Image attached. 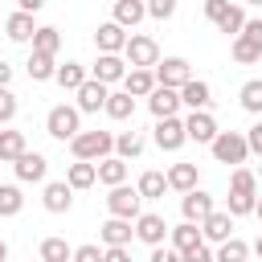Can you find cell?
I'll return each instance as SVG.
<instances>
[{"label": "cell", "mask_w": 262, "mask_h": 262, "mask_svg": "<svg viewBox=\"0 0 262 262\" xmlns=\"http://www.w3.org/2000/svg\"><path fill=\"white\" fill-rule=\"evenodd\" d=\"M70 151H74V160H94L98 164L115 151V135L111 131H78L70 139Z\"/></svg>", "instance_id": "obj_1"}, {"label": "cell", "mask_w": 262, "mask_h": 262, "mask_svg": "<svg viewBox=\"0 0 262 262\" xmlns=\"http://www.w3.org/2000/svg\"><path fill=\"white\" fill-rule=\"evenodd\" d=\"M229 53L237 66H254L262 61V20H246V29L229 41Z\"/></svg>", "instance_id": "obj_2"}, {"label": "cell", "mask_w": 262, "mask_h": 262, "mask_svg": "<svg viewBox=\"0 0 262 262\" xmlns=\"http://www.w3.org/2000/svg\"><path fill=\"white\" fill-rule=\"evenodd\" d=\"M123 57H127V66L135 70H156V61H160V45H156V37H147V33H131L127 37V45H123Z\"/></svg>", "instance_id": "obj_3"}, {"label": "cell", "mask_w": 262, "mask_h": 262, "mask_svg": "<svg viewBox=\"0 0 262 262\" xmlns=\"http://www.w3.org/2000/svg\"><path fill=\"white\" fill-rule=\"evenodd\" d=\"M45 131L53 135V139H61V143H70L78 131H82V111L78 106H53L49 115H45Z\"/></svg>", "instance_id": "obj_4"}, {"label": "cell", "mask_w": 262, "mask_h": 262, "mask_svg": "<svg viewBox=\"0 0 262 262\" xmlns=\"http://www.w3.org/2000/svg\"><path fill=\"white\" fill-rule=\"evenodd\" d=\"M209 151H213V160H217V164H246L250 143H246V135H242V131H217V139L209 143Z\"/></svg>", "instance_id": "obj_5"}, {"label": "cell", "mask_w": 262, "mask_h": 262, "mask_svg": "<svg viewBox=\"0 0 262 262\" xmlns=\"http://www.w3.org/2000/svg\"><path fill=\"white\" fill-rule=\"evenodd\" d=\"M106 209H111V217L135 221V217L143 213V196H139V188H131V184H115V188L106 192Z\"/></svg>", "instance_id": "obj_6"}, {"label": "cell", "mask_w": 262, "mask_h": 262, "mask_svg": "<svg viewBox=\"0 0 262 262\" xmlns=\"http://www.w3.org/2000/svg\"><path fill=\"white\" fill-rule=\"evenodd\" d=\"M184 143H188V131H184V119L180 115L156 119V147L160 151H180Z\"/></svg>", "instance_id": "obj_7"}, {"label": "cell", "mask_w": 262, "mask_h": 262, "mask_svg": "<svg viewBox=\"0 0 262 262\" xmlns=\"http://www.w3.org/2000/svg\"><path fill=\"white\" fill-rule=\"evenodd\" d=\"M233 221H237V217H233L229 209H213V213L201 221V237H205L209 246H221L225 237H233Z\"/></svg>", "instance_id": "obj_8"}, {"label": "cell", "mask_w": 262, "mask_h": 262, "mask_svg": "<svg viewBox=\"0 0 262 262\" xmlns=\"http://www.w3.org/2000/svg\"><path fill=\"white\" fill-rule=\"evenodd\" d=\"M168 229H172V225H168L160 213H139V217H135V237H139L143 246H164V242H168Z\"/></svg>", "instance_id": "obj_9"}, {"label": "cell", "mask_w": 262, "mask_h": 262, "mask_svg": "<svg viewBox=\"0 0 262 262\" xmlns=\"http://www.w3.org/2000/svg\"><path fill=\"white\" fill-rule=\"evenodd\" d=\"M188 78H192V66H188L184 57H164V61H156V82H160V86L180 90Z\"/></svg>", "instance_id": "obj_10"}, {"label": "cell", "mask_w": 262, "mask_h": 262, "mask_svg": "<svg viewBox=\"0 0 262 262\" xmlns=\"http://www.w3.org/2000/svg\"><path fill=\"white\" fill-rule=\"evenodd\" d=\"M74 94H78V111H82V115H94V111H102V106H106L111 86H106V82H98V78H86Z\"/></svg>", "instance_id": "obj_11"}, {"label": "cell", "mask_w": 262, "mask_h": 262, "mask_svg": "<svg viewBox=\"0 0 262 262\" xmlns=\"http://www.w3.org/2000/svg\"><path fill=\"white\" fill-rule=\"evenodd\" d=\"M12 168H16V180H25V184H41L45 172H49V160H45L41 151H20V156L12 160Z\"/></svg>", "instance_id": "obj_12"}, {"label": "cell", "mask_w": 262, "mask_h": 262, "mask_svg": "<svg viewBox=\"0 0 262 262\" xmlns=\"http://www.w3.org/2000/svg\"><path fill=\"white\" fill-rule=\"evenodd\" d=\"M127 57L123 53H98V61H94V74L90 78H98V82H106V86H115V82H123L127 78Z\"/></svg>", "instance_id": "obj_13"}, {"label": "cell", "mask_w": 262, "mask_h": 262, "mask_svg": "<svg viewBox=\"0 0 262 262\" xmlns=\"http://www.w3.org/2000/svg\"><path fill=\"white\" fill-rule=\"evenodd\" d=\"M184 131H188V139H192V143H213L221 127H217V119H213L209 111H188Z\"/></svg>", "instance_id": "obj_14"}, {"label": "cell", "mask_w": 262, "mask_h": 262, "mask_svg": "<svg viewBox=\"0 0 262 262\" xmlns=\"http://www.w3.org/2000/svg\"><path fill=\"white\" fill-rule=\"evenodd\" d=\"M217 205H213V196L205 192V188H192V192H180V213H184V221H205L209 213H213Z\"/></svg>", "instance_id": "obj_15"}, {"label": "cell", "mask_w": 262, "mask_h": 262, "mask_svg": "<svg viewBox=\"0 0 262 262\" xmlns=\"http://www.w3.org/2000/svg\"><path fill=\"white\" fill-rule=\"evenodd\" d=\"M127 37H131V33H127L119 20H106V25L94 29V45H98V53H123Z\"/></svg>", "instance_id": "obj_16"}, {"label": "cell", "mask_w": 262, "mask_h": 262, "mask_svg": "<svg viewBox=\"0 0 262 262\" xmlns=\"http://www.w3.org/2000/svg\"><path fill=\"white\" fill-rule=\"evenodd\" d=\"M41 205H45L49 213H70V209H74V188H70V180H49L45 192H41Z\"/></svg>", "instance_id": "obj_17"}, {"label": "cell", "mask_w": 262, "mask_h": 262, "mask_svg": "<svg viewBox=\"0 0 262 262\" xmlns=\"http://www.w3.org/2000/svg\"><path fill=\"white\" fill-rule=\"evenodd\" d=\"M180 102H184L188 111H209V106H213V86L201 82V78H188V82L180 86Z\"/></svg>", "instance_id": "obj_18"}, {"label": "cell", "mask_w": 262, "mask_h": 262, "mask_svg": "<svg viewBox=\"0 0 262 262\" xmlns=\"http://www.w3.org/2000/svg\"><path fill=\"white\" fill-rule=\"evenodd\" d=\"M184 102H180V90H172V86H156L151 94H147V111L156 115V119H168V115H176Z\"/></svg>", "instance_id": "obj_19"}, {"label": "cell", "mask_w": 262, "mask_h": 262, "mask_svg": "<svg viewBox=\"0 0 262 262\" xmlns=\"http://www.w3.org/2000/svg\"><path fill=\"white\" fill-rule=\"evenodd\" d=\"M41 25H33V12H12L8 20H4V33H8V41H16V45H25V41H33V33H37Z\"/></svg>", "instance_id": "obj_20"}, {"label": "cell", "mask_w": 262, "mask_h": 262, "mask_svg": "<svg viewBox=\"0 0 262 262\" xmlns=\"http://www.w3.org/2000/svg\"><path fill=\"white\" fill-rule=\"evenodd\" d=\"M156 86H160V82H156V70H139V66H135V70H127V78H123V90L135 94V98H147Z\"/></svg>", "instance_id": "obj_21"}, {"label": "cell", "mask_w": 262, "mask_h": 262, "mask_svg": "<svg viewBox=\"0 0 262 262\" xmlns=\"http://www.w3.org/2000/svg\"><path fill=\"white\" fill-rule=\"evenodd\" d=\"M135 221H127V217H111V221H102V246H127L131 237H135V229H131Z\"/></svg>", "instance_id": "obj_22"}, {"label": "cell", "mask_w": 262, "mask_h": 262, "mask_svg": "<svg viewBox=\"0 0 262 262\" xmlns=\"http://www.w3.org/2000/svg\"><path fill=\"white\" fill-rule=\"evenodd\" d=\"M135 188H139V196H143V201H160V196L168 192V172H156V168H147V172L135 180Z\"/></svg>", "instance_id": "obj_23"}, {"label": "cell", "mask_w": 262, "mask_h": 262, "mask_svg": "<svg viewBox=\"0 0 262 262\" xmlns=\"http://www.w3.org/2000/svg\"><path fill=\"white\" fill-rule=\"evenodd\" d=\"M143 16H147V0H115V16L111 20H119L123 29H135Z\"/></svg>", "instance_id": "obj_24"}, {"label": "cell", "mask_w": 262, "mask_h": 262, "mask_svg": "<svg viewBox=\"0 0 262 262\" xmlns=\"http://www.w3.org/2000/svg\"><path fill=\"white\" fill-rule=\"evenodd\" d=\"M102 111H106L115 123H123V119H131V115H135V94H127V90H111Z\"/></svg>", "instance_id": "obj_25"}, {"label": "cell", "mask_w": 262, "mask_h": 262, "mask_svg": "<svg viewBox=\"0 0 262 262\" xmlns=\"http://www.w3.org/2000/svg\"><path fill=\"white\" fill-rule=\"evenodd\" d=\"M98 180H102L106 188L127 184V160H123V156H106V160H98Z\"/></svg>", "instance_id": "obj_26"}, {"label": "cell", "mask_w": 262, "mask_h": 262, "mask_svg": "<svg viewBox=\"0 0 262 262\" xmlns=\"http://www.w3.org/2000/svg\"><path fill=\"white\" fill-rule=\"evenodd\" d=\"M168 242L184 254V250H192V246H196V242H205V237H201V225H196V221H180V225H172V229H168Z\"/></svg>", "instance_id": "obj_27"}, {"label": "cell", "mask_w": 262, "mask_h": 262, "mask_svg": "<svg viewBox=\"0 0 262 262\" xmlns=\"http://www.w3.org/2000/svg\"><path fill=\"white\" fill-rule=\"evenodd\" d=\"M66 180H70V188H90L98 180V164L94 160H78V164H70Z\"/></svg>", "instance_id": "obj_28"}, {"label": "cell", "mask_w": 262, "mask_h": 262, "mask_svg": "<svg viewBox=\"0 0 262 262\" xmlns=\"http://www.w3.org/2000/svg\"><path fill=\"white\" fill-rule=\"evenodd\" d=\"M168 188L192 192V188H196V164H172V168H168Z\"/></svg>", "instance_id": "obj_29"}, {"label": "cell", "mask_w": 262, "mask_h": 262, "mask_svg": "<svg viewBox=\"0 0 262 262\" xmlns=\"http://www.w3.org/2000/svg\"><path fill=\"white\" fill-rule=\"evenodd\" d=\"M53 74H57V61L49 57V53H29V78L33 82H53Z\"/></svg>", "instance_id": "obj_30"}, {"label": "cell", "mask_w": 262, "mask_h": 262, "mask_svg": "<svg viewBox=\"0 0 262 262\" xmlns=\"http://www.w3.org/2000/svg\"><path fill=\"white\" fill-rule=\"evenodd\" d=\"M53 82H57L61 90H78V86L86 82V66H82V61H66V66H57Z\"/></svg>", "instance_id": "obj_31"}, {"label": "cell", "mask_w": 262, "mask_h": 262, "mask_svg": "<svg viewBox=\"0 0 262 262\" xmlns=\"http://www.w3.org/2000/svg\"><path fill=\"white\" fill-rule=\"evenodd\" d=\"M20 151H29L25 131H0V164H12Z\"/></svg>", "instance_id": "obj_32"}, {"label": "cell", "mask_w": 262, "mask_h": 262, "mask_svg": "<svg viewBox=\"0 0 262 262\" xmlns=\"http://www.w3.org/2000/svg\"><path fill=\"white\" fill-rule=\"evenodd\" d=\"M33 49H37V53H49V57H57V49H61V33H57L53 25H41V29L33 33Z\"/></svg>", "instance_id": "obj_33"}, {"label": "cell", "mask_w": 262, "mask_h": 262, "mask_svg": "<svg viewBox=\"0 0 262 262\" xmlns=\"http://www.w3.org/2000/svg\"><path fill=\"white\" fill-rule=\"evenodd\" d=\"M237 102H242V111L262 115V78H250V82L237 90Z\"/></svg>", "instance_id": "obj_34"}, {"label": "cell", "mask_w": 262, "mask_h": 262, "mask_svg": "<svg viewBox=\"0 0 262 262\" xmlns=\"http://www.w3.org/2000/svg\"><path fill=\"white\" fill-rule=\"evenodd\" d=\"M246 20H250V16H246V8H242V4H229V12L217 20V29H221L225 37H237V33L246 29Z\"/></svg>", "instance_id": "obj_35"}, {"label": "cell", "mask_w": 262, "mask_h": 262, "mask_svg": "<svg viewBox=\"0 0 262 262\" xmlns=\"http://www.w3.org/2000/svg\"><path fill=\"white\" fill-rule=\"evenodd\" d=\"M254 205H258V192H237V188H229V196H225V209H229L233 217L254 213Z\"/></svg>", "instance_id": "obj_36"}, {"label": "cell", "mask_w": 262, "mask_h": 262, "mask_svg": "<svg viewBox=\"0 0 262 262\" xmlns=\"http://www.w3.org/2000/svg\"><path fill=\"white\" fill-rule=\"evenodd\" d=\"M74 250L66 246V237H45L41 242V262H70Z\"/></svg>", "instance_id": "obj_37"}, {"label": "cell", "mask_w": 262, "mask_h": 262, "mask_svg": "<svg viewBox=\"0 0 262 262\" xmlns=\"http://www.w3.org/2000/svg\"><path fill=\"white\" fill-rule=\"evenodd\" d=\"M246 258H250V246L242 237H225L217 246V262H246Z\"/></svg>", "instance_id": "obj_38"}, {"label": "cell", "mask_w": 262, "mask_h": 262, "mask_svg": "<svg viewBox=\"0 0 262 262\" xmlns=\"http://www.w3.org/2000/svg\"><path fill=\"white\" fill-rule=\"evenodd\" d=\"M25 209V196L16 184H0V217H16Z\"/></svg>", "instance_id": "obj_39"}, {"label": "cell", "mask_w": 262, "mask_h": 262, "mask_svg": "<svg viewBox=\"0 0 262 262\" xmlns=\"http://www.w3.org/2000/svg\"><path fill=\"white\" fill-rule=\"evenodd\" d=\"M143 151V135H135V131H123V135H115V156H123V160H135Z\"/></svg>", "instance_id": "obj_40"}, {"label": "cell", "mask_w": 262, "mask_h": 262, "mask_svg": "<svg viewBox=\"0 0 262 262\" xmlns=\"http://www.w3.org/2000/svg\"><path fill=\"white\" fill-rule=\"evenodd\" d=\"M229 188H237V192H258V180H254V172L250 168H233V176H229Z\"/></svg>", "instance_id": "obj_41"}, {"label": "cell", "mask_w": 262, "mask_h": 262, "mask_svg": "<svg viewBox=\"0 0 262 262\" xmlns=\"http://www.w3.org/2000/svg\"><path fill=\"white\" fill-rule=\"evenodd\" d=\"M147 16L151 20H172L176 16V0H147Z\"/></svg>", "instance_id": "obj_42"}, {"label": "cell", "mask_w": 262, "mask_h": 262, "mask_svg": "<svg viewBox=\"0 0 262 262\" xmlns=\"http://www.w3.org/2000/svg\"><path fill=\"white\" fill-rule=\"evenodd\" d=\"M12 119H16V94L8 86H0V127L12 123Z\"/></svg>", "instance_id": "obj_43"}, {"label": "cell", "mask_w": 262, "mask_h": 262, "mask_svg": "<svg viewBox=\"0 0 262 262\" xmlns=\"http://www.w3.org/2000/svg\"><path fill=\"white\" fill-rule=\"evenodd\" d=\"M180 258H184V262H217V254L209 250V242H196V246H192V250H184Z\"/></svg>", "instance_id": "obj_44"}, {"label": "cell", "mask_w": 262, "mask_h": 262, "mask_svg": "<svg viewBox=\"0 0 262 262\" xmlns=\"http://www.w3.org/2000/svg\"><path fill=\"white\" fill-rule=\"evenodd\" d=\"M70 262H102V250H98L94 242H86V246H78V250H74V258H70Z\"/></svg>", "instance_id": "obj_45"}, {"label": "cell", "mask_w": 262, "mask_h": 262, "mask_svg": "<svg viewBox=\"0 0 262 262\" xmlns=\"http://www.w3.org/2000/svg\"><path fill=\"white\" fill-rule=\"evenodd\" d=\"M147 262H184L176 246H151V258Z\"/></svg>", "instance_id": "obj_46"}, {"label": "cell", "mask_w": 262, "mask_h": 262, "mask_svg": "<svg viewBox=\"0 0 262 262\" xmlns=\"http://www.w3.org/2000/svg\"><path fill=\"white\" fill-rule=\"evenodd\" d=\"M225 12H229V0H205V16H209L213 25H217Z\"/></svg>", "instance_id": "obj_47"}, {"label": "cell", "mask_w": 262, "mask_h": 262, "mask_svg": "<svg viewBox=\"0 0 262 262\" xmlns=\"http://www.w3.org/2000/svg\"><path fill=\"white\" fill-rule=\"evenodd\" d=\"M246 143H250V151H254V156H262V119L246 131Z\"/></svg>", "instance_id": "obj_48"}, {"label": "cell", "mask_w": 262, "mask_h": 262, "mask_svg": "<svg viewBox=\"0 0 262 262\" xmlns=\"http://www.w3.org/2000/svg\"><path fill=\"white\" fill-rule=\"evenodd\" d=\"M102 262H131V254H127V246H106Z\"/></svg>", "instance_id": "obj_49"}, {"label": "cell", "mask_w": 262, "mask_h": 262, "mask_svg": "<svg viewBox=\"0 0 262 262\" xmlns=\"http://www.w3.org/2000/svg\"><path fill=\"white\" fill-rule=\"evenodd\" d=\"M16 8H20V12H41L45 0H16Z\"/></svg>", "instance_id": "obj_50"}, {"label": "cell", "mask_w": 262, "mask_h": 262, "mask_svg": "<svg viewBox=\"0 0 262 262\" xmlns=\"http://www.w3.org/2000/svg\"><path fill=\"white\" fill-rule=\"evenodd\" d=\"M8 82H12V66H8V61H0V86H8Z\"/></svg>", "instance_id": "obj_51"}, {"label": "cell", "mask_w": 262, "mask_h": 262, "mask_svg": "<svg viewBox=\"0 0 262 262\" xmlns=\"http://www.w3.org/2000/svg\"><path fill=\"white\" fill-rule=\"evenodd\" d=\"M0 262H8V242L0 237Z\"/></svg>", "instance_id": "obj_52"}, {"label": "cell", "mask_w": 262, "mask_h": 262, "mask_svg": "<svg viewBox=\"0 0 262 262\" xmlns=\"http://www.w3.org/2000/svg\"><path fill=\"white\" fill-rule=\"evenodd\" d=\"M254 217H258V221H262V196H258V205H254Z\"/></svg>", "instance_id": "obj_53"}, {"label": "cell", "mask_w": 262, "mask_h": 262, "mask_svg": "<svg viewBox=\"0 0 262 262\" xmlns=\"http://www.w3.org/2000/svg\"><path fill=\"white\" fill-rule=\"evenodd\" d=\"M254 250H258V262H262V237H258V242H254Z\"/></svg>", "instance_id": "obj_54"}, {"label": "cell", "mask_w": 262, "mask_h": 262, "mask_svg": "<svg viewBox=\"0 0 262 262\" xmlns=\"http://www.w3.org/2000/svg\"><path fill=\"white\" fill-rule=\"evenodd\" d=\"M242 4H262V0H242Z\"/></svg>", "instance_id": "obj_55"}]
</instances>
